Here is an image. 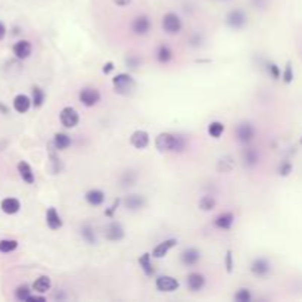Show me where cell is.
Returning <instances> with one entry per match:
<instances>
[{"instance_id":"cell-8","label":"cell","mask_w":302,"mask_h":302,"mask_svg":"<svg viewBox=\"0 0 302 302\" xmlns=\"http://www.w3.org/2000/svg\"><path fill=\"white\" fill-rule=\"evenodd\" d=\"M251 271L257 277H265L271 273V263L267 258H255L251 264Z\"/></svg>"},{"instance_id":"cell-5","label":"cell","mask_w":302,"mask_h":302,"mask_svg":"<svg viewBox=\"0 0 302 302\" xmlns=\"http://www.w3.org/2000/svg\"><path fill=\"white\" fill-rule=\"evenodd\" d=\"M226 22L230 28H233V30H240V28H244L246 25L248 17H246V14L244 11H240V9H233V11H230V12L227 14Z\"/></svg>"},{"instance_id":"cell-39","label":"cell","mask_w":302,"mask_h":302,"mask_svg":"<svg viewBox=\"0 0 302 302\" xmlns=\"http://www.w3.org/2000/svg\"><path fill=\"white\" fill-rule=\"evenodd\" d=\"M293 170V165H292V162L290 161H283L280 165H279V168H277V172H279V175H282V177H287L290 172Z\"/></svg>"},{"instance_id":"cell-21","label":"cell","mask_w":302,"mask_h":302,"mask_svg":"<svg viewBox=\"0 0 302 302\" xmlns=\"http://www.w3.org/2000/svg\"><path fill=\"white\" fill-rule=\"evenodd\" d=\"M0 208L5 214H9V215H14L17 214L19 209H21V202H19L17 198H6L2 201Z\"/></svg>"},{"instance_id":"cell-37","label":"cell","mask_w":302,"mask_h":302,"mask_svg":"<svg viewBox=\"0 0 302 302\" xmlns=\"http://www.w3.org/2000/svg\"><path fill=\"white\" fill-rule=\"evenodd\" d=\"M295 78V73H293V67H292V62H286V67L282 71V80H283L286 84H290Z\"/></svg>"},{"instance_id":"cell-22","label":"cell","mask_w":302,"mask_h":302,"mask_svg":"<svg viewBox=\"0 0 302 302\" xmlns=\"http://www.w3.org/2000/svg\"><path fill=\"white\" fill-rule=\"evenodd\" d=\"M124 204L126 208L130 209V211H137V209H142V208L146 205V201L143 196L140 195H130L124 199Z\"/></svg>"},{"instance_id":"cell-38","label":"cell","mask_w":302,"mask_h":302,"mask_svg":"<svg viewBox=\"0 0 302 302\" xmlns=\"http://www.w3.org/2000/svg\"><path fill=\"white\" fill-rule=\"evenodd\" d=\"M251 299H252V295H251V290H249V289L242 287V289H239V290L234 293V301L251 302Z\"/></svg>"},{"instance_id":"cell-18","label":"cell","mask_w":302,"mask_h":302,"mask_svg":"<svg viewBox=\"0 0 302 302\" xmlns=\"http://www.w3.org/2000/svg\"><path fill=\"white\" fill-rule=\"evenodd\" d=\"M233 223H234L233 212H223V214L217 215L215 220H214V226L220 228V230H230Z\"/></svg>"},{"instance_id":"cell-36","label":"cell","mask_w":302,"mask_h":302,"mask_svg":"<svg viewBox=\"0 0 302 302\" xmlns=\"http://www.w3.org/2000/svg\"><path fill=\"white\" fill-rule=\"evenodd\" d=\"M265 70H267L268 76L271 77L273 80L282 78V70L279 68L277 64H274V62H267V64H265Z\"/></svg>"},{"instance_id":"cell-41","label":"cell","mask_w":302,"mask_h":302,"mask_svg":"<svg viewBox=\"0 0 302 302\" xmlns=\"http://www.w3.org/2000/svg\"><path fill=\"white\" fill-rule=\"evenodd\" d=\"M126 64H127V67H130L132 70H134V68H137V67H139L140 61H139V57L129 56L127 59H126Z\"/></svg>"},{"instance_id":"cell-35","label":"cell","mask_w":302,"mask_h":302,"mask_svg":"<svg viewBox=\"0 0 302 302\" xmlns=\"http://www.w3.org/2000/svg\"><path fill=\"white\" fill-rule=\"evenodd\" d=\"M30 295H31V289H30L28 284H21V286L17 287V290H15V298H17L18 301L27 302Z\"/></svg>"},{"instance_id":"cell-32","label":"cell","mask_w":302,"mask_h":302,"mask_svg":"<svg viewBox=\"0 0 302 302\" xmlns=\"http://www.w3.org/2000/svg\"><path fill=\"white\" fill-rule=\"evenodd\" d=\"M31 100H33L34 108H41L43 106V103L46 100V95H44V92H43L41 87L33 86V97H31Z\"/></svg>"},{"instance_id":"cell-23","label":"cell","mask_w":302,"mask_h":302,"mask_svg":"<svg viewBox=\"0 0 302 302\" xmlns=\"http://www.w3.org/2000/svg\"><path fill=\"white\" fill-rule=\"evenodd\" d=\"M86 201L92 205V207H99L105 202V193L99 189H92L86 193Z\"/></svg>"},{"instance_id":"cell-14","label":"cell","mask_w":302,"mask_h":302,"mask_svg":"<svg viewBox=\"0 0 302 302\" xmlns=\"http://www.w3.org/2000/svg\"><path fill=\"white\" fill-rule=\"evenodd\" d=\"M130 143L136 149L142 151V149L148 148V145H149V134L145 130H136L130 137Z\"/></svg>"},{"instance_id":"cell-43","label":"cell","mask_w":302,"mask_h":302,"mask_svg":"<svg viewBox=\"0 0 302 302\" xmlns=\"http://www.w3.org/2000/svg\"><path fill=\"white\" fill-rule=\"evenodd\" d=\"M27 302H46V298L41 295H30Z\"/></svg>"},{"instance_id":"cell-16","label":"cell","mask_w":302,"mask_h":302,"mask_svg":"<svg viewBox=\"0 0 302 302\" xmlns=\"http://www.w3.org/2000/svg\"><path fill=\"white\" fill-rule=\"evenodd\" d=\"M46 224L50 230H59L62 227V218L56 208L50 207L46 211Z\"/></svg>"},{"instance_id":"cell-33","label":"cell","mask_w":302,"mask_h":302,"mask_svg":"<svg viewBox=\"0 0 302 302\" xmlns=\"http://www.w3.org/2000/svg\"><path fill=\"white\" fill-rule=\"evenodd\" d=\"M215 207H217V201H215L214 196L205 195V196H202L201 201H199V208H201L202 211H205V212L212 211Z\"/></svg>"},{"instance_id":"cell-17","label":"cell","mask_w":302,"mask_h":302,"mask_svg":"<svg viewBox=\"0 0 302 302\" xmlns=\"http://www.w3.org/2000/svg\"><path fill=\"white\" fill-rule=\"evenodd\" d=\"M186 283L192 292H199L205 286V276L201 273H190L186 279Z\"/></svg>"},{"instance_id":"cell-6","label":"cell","mask_w":302,"mask_h":302,"mask_svg":"<svg viewBox=\"0 0 302 302\" xmlns=\"http://www.w3.org/2000/svg\"><path fill=\"white\" fill-rule=\"evenodd\" d=\"M78 97H80V102L84 106H87V108H92V106H95V105H97L100 102V93H99V90L95 89V87H86V89H83L80 92Z\"/></svg>"},{"instance_id":"cell-12","label":"cell","mask_w":302,"mask_h":302,"mask_svg":"<svg viewBox=\"0 0 302 302\" xmlns=\"http://www.w3.org/2000/svg\"><path fill=\"white\" fill-rule=\"evenodd\" d=\"M124 228L118 223V221H112L111 224L105 227V237L111 242H118L121 239H124Z\"/></svg>"},{"instance_id":"cell-40","label":"cell","mask_w":302,"mask_h":302,"mask_svg":"<svg viewBox=\"0 0 302 302\" xmlns=\"http://www.w3.org/2000/svg\"><path fill=\"white\" fill-rule=\"evenodd\" d=\"M224 264H226L227 273H231V271H233V267H234V263H233V254H231V251H227L226 252Z\"/></svg>"},{"instance_id":"cell-27","label":"cell","mask_w":302,"mask_h":302,"mask_svg":"<svg viewBox=\"0 0 302 302\" xmlns=\"http://www.w3.org/2000/svg\"><path fill=\"white\" fill-rule=\"evenodd\" d=\"M234 168V158L231 155H224L217 162V171L218 172H230Z\"/></svg>"},{"instance_id":"cell-20","label":"cell","mask_w":302,"mask_h":302,"mask_svg":"<svg viewBox=\"0 0 302 302\" xmlns=\"http://www.w3.org/2000/svg\"><path fill=\"white\" fill-rule=\"evenodd\" d=\"M31 105H33V100L27 95H18L15 96V99H14V108L18 113L28 112Z\"/></svg>"},{"instance_id":"cell-47","label":"cell","mask_w":302,"mask_h":302,"mask_svg":"<svg viewBox=\"0 0 302 302\" xmlns=\"http://www.w3.org/2000/svg\"><path fill=\"white\" fill-rule=\"evenodd\" d=\"M299 145H302V137H301V139H299Z\"/></svg>"},{"instance_id":"cell-25","label":"cell","mask_w":302,"mask_h":302,"mask_svg":"<svg viewBox=\"0 0 302 302\" xmlns=\"http://www.w3.org/2000/svg\"><path fill=\"white\" fill-rule=\"evenodd\" d=\"M50 287H52V280L49 276H40L33 283V289L37 293H46L47 290H50Z\"/></svg>"},{"instance_id":"cell-1","label":"cell","mask_w":302,"mask_h":302,"mask_svg":"<svg viewBox=\"0 0 302 302\" xmlns=\"http://www.w3.org/2000/svg\"><path fill=\"white\" fill-rule=\"evenodd\" d=\"M112 86L116 95L129 96L134 92L137 84H136V80L130 74L121 73V74H116L112 78Z\"/></svg>"},{"instance_id":"cell-11","label":"cell","mask_w":302,"mask_h":302,"mask_svg":"<svg viewBox=\"0 0 302 302\" xmlns=\"http://www.w3.org/2000/svg\"><path fill=\"white\" fill-rule=\"evenodd\" d=\"M180 261L186 267L196 265L201 261V251H198L196 248H186L180 255Z\"/></svg>"},{"instance_id":"cell-31","label":"cell","mask_w":302,"mask_h":302,"mask_svg":"<svg viewBox=\"0 0 302 302\" xmlns=\"http://www.w3.org/2000/svg\"><path fill=\"white\" fill-rule=\"evenodd\" d=\"M224 130H226V127H224V124L220 123V121H212V123H209V126H208V134H209L211 137H214V139H220V136L224 133Z\"/></svg>"},{"instance_id":"cell-4","label":"cell","mask_w":302,"mask_h":302,"mask_svg":"<svg viewBox=\"0 0 302 302\" xmlns=\"http://www.w3.org/2000/svg\"><path fill=\"white\" fill-rule=\"evenodd\" d=\"M59 119H61V124L65 129H74L77 124L80 123V115L77 112L76 108L65 106L59 113Z\"/></svg>"},{"instance_id":"cell-45","label":"cell","mask_w":302,"mask_h":302,"mask_svg":"<svg viewBox=\"0 0 302 302\" xmlns=\"http://www.w3.org/2000/svg\"><path fill=\"white\" fill-rule=\"evenodd\" d=\"M112 2L116 6H121V8H123V6H129L133 0H112Z\"/></svg>"},{"instance_id":"cell-13","label":"cell","mask_w":302,"mask_h":302,"mask_svg":"<svg viewBox=\"0 0 302 302\" xmlns=\"http://www.w3.org/2000/svg\"><path fill=\"white\" fill-rule=\"evenodd\" d=\"M12 50H14V55H15L17 59L24 61V59L30 57L31 52H33V46H31V43L28 40H19V41H17L14 44Z\"/></svg>"},{"instance_id":"cell-7","label":"cell","mask_w":302,"mask_h":302,"mask_svg":"<svg viewBox=\"0 0 302 302\" xmlns=\"http://www.w3.org/2000/svg\"><path fill=\"white\" fill-rule=\"evenodd\" d=\"M155 286L159 292H175L178 287H180V283L175 277L172 276H159L155 282Z\"/></svg>"},{"instance_id":"cell-24","label":"cell","mask_w":302,"mask_h":302,"mask_svg":"<svg viewBox=\"0 0 302 302\" xmlns=\"http://www.w3.org/2000/svg\"><path fill=\"white\" fill-rule=\"evenodd\" d=\"M53 146L56 148L57 151H65L67 148L71 146V137L65 133H56L53 136Z\"/></svg>"},{"instance_id":"cell-9","label":"cell","mask_w":302,"mask_h":302,"mask_svg":"<svg viewBox=\"0 0 302 302\" xmlns=\"http://www.w3.org/2000/svg\"><path fill=\"white\" fill-rule=\"evenodd\" d=\"M236 136H237V140L240 143H251L255 137V129L251 123H240L237 127H236Z\"/></svg>"},{"instance_id":"cell-15","label":"cell","mask_w":302,"mask_h":302,"mask_svg":"<svg viewBox=\"0 0 302 302\" xmlns=\"http://www.w3.org/2000/svg\"><path fill=\"white\" fill-rule=\"evenodd\" d=\"M175 245H177V239H167V240L158 244V245L153 248L152 257L153 258H164L168 254V251H170L171 248H174Z\"/></svg>"},{"instance_id":"cell-29","label":"cell","mask_w":302,"mask_h":302,"mask_svg":"<svg viewBox=\"0 0 302 302\" xmlns=\"http://www.w3.org/2000/svg\"><path fill=\"white\" fill-rule=\"evenodd\" d=\"M156 59L159 64H168L172 59V50L167 44H161L156 50Z\"/></svg>"},{"instance_id":"cell-2","label":"cell","mask_w":302,"mask_h":302,"mask_svg":"<svg viewBox=\"0 0 302 302\" xmlns=\"http://www.w3.org/2000/svg\"><path fill=\"white\" fill-rule=\"evenodd\" d=\"M177 136L171 133H161L155 139V146L159 152H175Z\"/></svg>"},{"instance_id":"cell-10","label":"cell","mask_w":302,"mask_h":302,"mask_svg":"<svg viewBox=\"0 0 302 302\" xmlns=\"http://www.w3.org/2000/svg\"><path fill=\"white\" fill-rule=\"evenodd\" d=\"M151 25L152 24L149 17H146V15H139V17H136V18L133 19L132 30L136 36H145V34L149 33Z\"/></svg>"},{"instance_id":"cell-26","label":"cell","mask_w":302,"mask_h":302,"mask_svg":"<svg viewBox=\"0 0 302 302\" xmlns=\"http://www.w3.org/2000/svg\"><path fill=\"white\" fill-rule=\"evenodd\" d=\"M151 257L152 255L149 252H145V254L139 258V265H140V268H142L143 273H145L146 276H149V277H152V276L155 274V268H153V264H152Z\"/></svg>"},{"instance_id":"cell-28","label":"cell","mask_w":302,"mask_h":302,"mask_svg":"<svg viewBox=\"0 0 302 302\" xmlns=\"http://www.w3.org/2000/svg\"><path fill=\"white\" fill-rule=\"evenodd\" d=\"M244 162L246 167H254L260 162V155L254 148H246L244 151Z\"/></svg>"},{"instance_id":"cell-30","label":"cell","mask_w":302,"mask_h":302,"mask_svg":"<svg viewBox=\"0 0 302 302\" xmlns=\"http://www.w3.org/2000/svg\"><path fill=\"white\" fill-rule=\"evenodd\" d=\"M81 237H83L89 245H96V244H97L95 228L90 226V224H84V226L81 227Z\"/></svg>"},{"instance_id":"cell-34","label":"cell","mask_w":302,"mask_h":302,"mask_svg":"<svg viewBox=\"0 0 302 302\" xmlns=\"http://www.w3.org/2000/svg\"><path fill=\"white\" fill-rule=\"evenodd\" d=\"M18 248V242L14 239H2L0 240V252L2 254H9L14 252Z\"/></svg>"},{"instance_id":"cell-3","label":"cell","mask_w":302,"mask_h":302,"mask_svg":"<svg viewBox=\"0 0 302 302\" xmlns=\"http://www.w3.org/2000/svg\"><path fill=\"white\" fill-rule=\"evenodd\" d=\"M182 19L178 18V15H175L174 12H168L164 15L162 18V28L167 34H178L182 31Z\"/></svg>"},{"instance_id":"cell-44","label":"cell","mask_w":302,"mask_h":302,"mask_svg":"<svg viewBox=\"0 0 302 302\" xmlns=\"http://www.w3.org/2000/svg\"><path fill=\"white\" fill-rule=\"evenodd\" d=\"M113 68H115V67H113V62H111V61H109V62H106V64L103 65L102 71H103V74H109V73H112Z\"/></svg>"},{"instance_id":"cell-42","label":"cell","mask_w":302,"mask_h":302,"mask_svg":"<svg viewBox=\"0 0 302 302\" xmlns=\"http://www.w3.org/2000/svg\"><path fill=\"white\" fill-rule=\"evenodd\" d=\"M119 202H121L119 199H115V201H113L112 207H109V209H106V211H105V215H106V217H112L113 212L116 211V208H118V205H119Z\"/></svg>"},{"instance_id":"cell-46","label":"cell","mask_w":302,"mask_h":302,"mask_svg":"<svg viewBox=\"0 0 302 302\" xmlns=\"http://www.w3.org/2000/svg\"><path fill=\"white\" fill-rule=\"evenodd\" d=\"M6 36V25L0 21V40H3Z\"/></svg>"},{"instance_id":"cell-19","label":"cell","mask_w":302,"mask_h":302,"mask_svg":"<svg viewBox=\"0 0 302 302\" xmlns=\"http://www.w3.org/2000/svg\"><path fill=\"white\" fill-rule=\"evenodd\" d=\"M18 172L21 175V178L27 183V185H33L36 182V177H34V172L33 168L28 162L25 161H19L18 162Z\"/></svg>"}]
</instances>
